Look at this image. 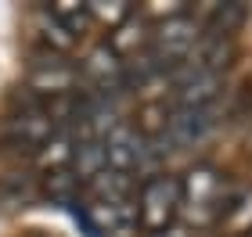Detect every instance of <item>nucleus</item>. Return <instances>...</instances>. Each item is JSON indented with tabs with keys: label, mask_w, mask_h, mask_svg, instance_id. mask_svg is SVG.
I'll use <instances>...</instances> for the list:
<instances>
[{
	"label": "nucleus",
	"mask_w": 252,
	"mask_h": 237,
	"mask_svg": "<svg viewBox=\"0 0 252 237\" xmlns=\"http://www.w3.org/2000/svg\"><path fill=\"white\" fill-rule=\"evenodd\" d=\"M216 126V105L209 108H177L173 115L166 119V140L180 144V148H191V144L205 140Z\"/></svg>",
	"instance_id": "7"
},
{
	"label": "nucleus",
	"mask_w": 252,
	"mask_h": 237,
	"mask_svg": "<svg viewBox=\"0 0 252 237\" xmlns=\"http://www.w3.org/2000/svg\"><path fill=\"white\" fill-rule=\"evenodd\" d=\"M101 148H105V165L116 169V173H126V176L144 173V169L162 155V148H158V140L152 133H144L141 126H130V122H119V126L101 140Z\"/></svg>",
	"instance_id": "3"
},
{
	"label": "nucleus",
	"mask_w": 252,
	"mask_h": 237,
	"mask_svg": "<svg viewBox=\"0 0 252 237\" xmlns=\"http://www.w3.org/2000/svg\"><path fill=\"white\" fill-rule=\"evenodd\" d=\"M227 198H231V190H227V180L220 169L209 162L191 165L180 176V216H184V227L198 230V227H209V223H220Z\"/></svg>",
	"instance_id": "1"
},
{
	"label": "nucleus",
	"mask_w": 252,
	"mask_h": 237,
	"mask_svg": "<svg viewBox=\"0 0 252 237\" xmlns=\"http://www.w3.org/2000/svg\"><path fill=\"white\" fill-rule=\"evenodd\" d=\"M245 22V7L242 4H213L209 7V22H205V32L202 36H213V40H234L238 26Z\"/></svg>",
	"instance_id": "9"
},
{
	"label": "nucleus",
	"mask_w": 252,
	"mask_h": 237,
	"mask_svg": "<svg viewBox=\"0 0 252 237\" xmlns=\"http://www.w3.org/2000/svg\"><path fill=\"white\" fill-rule=\"evenodd\" d=\"M36 29H40V40H43V51H51V54H65L68 47H72V36L58 26V18L51 15L47 7H36Z\"/></svg>",
	"instance_id": "12"
},
{
	"label": "nucleus",
	"mask_w": 252,
	"mask_h": 237,
	"mask_svg": "<svg viewBox=\"0 0 252 237\" xmlns=\"http://www.w3.org/2000/svg\"><path fill=\"white\" fill-rule=\"evenodd\" d=\"M180 216V176L148 173L133 194V223L141 234H162Z\"/></svg>",
	"instance_id": "2"
},
{
	"label": "nucleus",
	"mask_w": 252,
	"mask_h": 237,
	"mask_svg": "<svg viewBox=\"0 0 252 237\" xmlns=\"http://www.w3.org/2000/svg\"><path fill=\"white\" fill-rule=\"evenodd\" d=\"M198 40H202V26L191 18V11L188 15H177V18H166V22H158L155 32H152V40H148V58H152L158 69H180L194 47H198Z\"/></svg>",
	"instance_id": "4"
},
{
	"label": "nucleus",
	"mask_w": 252,
	"mask_h": 237,
	"mask_svg": "<svg viewBox=\"0 0 252 237\" xmlns=\"http://www.w3.org/2000/svg\"><path fill=\"white\" fill-rule=\"evenodd\" d=\"M137 237H198L194 230H188L184 223H173L169 230H162V234H137Z\"/></svg>",
	"instance_id": "13"
},
{
	"label": "nucleus",
	"mask_w": 252,
	"mask_h": 237,
	"mask_svg": "<svg viewBox=\"0 0 252 237\" xmlns=\"http://www.w3.org/2000/svg\"><path fill=\"white\" fill-rule=\"evenodd\" d=\"M54 130H62L58 122H54L51 108L43 105V101H26L22 111H11L4 119V126H0V144L11 151H32L36 155L43 144L54 137Z\"/></svg>",
	"instance_id": "5"
},
{
	"label": "nucleus",
	"mask_w": 252,
	"mask_h": 237,
	"mask_svg": "<svg viewBox=\"0 0 252 237\" xmlns=\"http://www.w3.org/2000/svg\"><path fill=\"white\" fill-rule=\"evenodd\" d=\"M47 11L58 18V26H62L72 40H79V36L87 32V26H90V11H87V4H76V0H58V4H51Z\"/></svg>",
	"instance_id": "11"
},
{
	"label": "nucleus",
	"mask_w": 252,
	"mask_h": 237,
	"mask_svg": "<svg viewBox=\"0 0 252 237\" xmlns=\"http://www.w3.org/2000/svg\"><path fill=\"white\" fill-rule=\"evenodd\" d=\"M76 83H79V69L65 54H51L43 51L32 58L29 65V76H26V90L32 94V101H62V97H72L76 94Z\"/></svg>",
	"instance_id": "6"
},
{
	"label": "nucleus",
	"mask_w": 252,
	"mask_h": 237,
	"mask_svg": "<svg viewBox=\"0 0 252 237\" xmlns=\"http://www.w3.org/2000/svg\"><path fill=\"white\" fill-rule=\"evenodd\" d=\"M43 194H47L54 205H68L72 209L79 201V190H83V184L72 176V169H54V173H43Z\"/></svg>",
	"instance_id": "10"
},
{
	"label": "nucleus",
	"mask_w": 252,
	"mask_h": 237,
	"mask_svg": "<svg viewBox=\"0 0 252 237\" xmlns=\"http://www.w3.org/2000/svg\"><path fill=\"white\" fill-rule=\"evenodd\" d=\"M220 230L231 237H249L252 234V187L231 190L227 205L220 212Z\"/></svg>",
	"instance_id": "8"
},
{
	"label": "nucleus",
	"mask_w": 252,
	"mask_h": 237,
	"mask_svg": "<svg viewBox=\"0 0 252 237\" xmlns=\"http://www.w3.org/2000/svg\"><path fill=\"white\" fill-rule=\"evenodd\" d=\"M249 237H252V234H249Z\"/></svg>",
	"instance_id": "14"
}]
</instances>
